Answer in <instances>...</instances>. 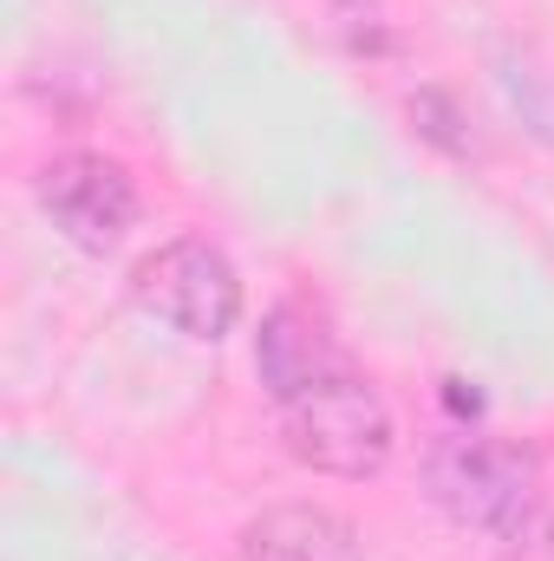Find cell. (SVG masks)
Instances as JSON below:
<instances>
[{
  "mask_svg": "<svg viewBox=\"0 0 554 561\" xmlns=\"http://www.w3.org/2000/svg\"><path fill=\"white\" fill-rule=\"evenodd\" d=\"M242 561H366V536L326 503H268L242 529Z\"/></svg>",
  "mask_w": 554,
  "mask_h": 561,
  "instance_id": "6",
  "label": "cell"
},
{
  "mask_svg": "<svg viewBox=\"0 0 554 561\" xmlns=\"http://www.w3.org/2000/svg\"><path fill=\"white\" fill-rule=\"evenodd\" d=\"M33 196H39L46 222L72 249H85V255H112L131 236V222H138V183L105 150H66V157H53L33 176Z\"/></svg>",
  "mask_w": 554,
  "mask_h": 561,
  "instance_id": "4",
  "label": "cell"
},
{
  "mask_svg": "<svg viewBox=\"0 0 554 561\" xmlns=\"http://www.w3.org/2000/svg\"><path fill=\"white\" fill-rule=\"evenodd\" d=\"M333 26L346 33L353 53H385L392 46V20H385V0H326Z\"/></svg>",
  "mask_w": 554,
  "mask_h": 561,
  "instance_id": "9",
  "label": "cell"
},
{
  "mask_svg": "<svg viewBox=\"0 0 554 561\" xmlns=\"http://www.w3.org/2000/svg\"><path fill=\"white\" fill-rule=\"evenodd\" d=\"M424 490L430 503L476 536L496 542H529L542 529V470L529 450L489 437V431H450L424 457Z\"/></svg>",
  "mask_w": 554,
  "mask_h": 561,
  "instance_id": "1",
  "label": "cell"
},
{
  "mask_svg": "<svg viewBox=\"0 0 554 561\" xmlns=\"http://www.w3.org/2000/svg\"><path fill=\"white\" fill-rule=\"evenodd\" d=\"M280 437L293 450V463L339 477V483H366L392 463V412L379 399V386H366L359 373H333L313 392L280 405Z\"/></svg>",
  "mask_w": 554,
  "mask_h": 561,
  "instance_id": "2",
  "label": "cell"
},
{
  "mask_svg": "<svg viewBox=\"0 0 554 561\" xmlns=\"http://www.w3.org/2000/svg\"><path fill=\"white\" fill-rule=\"evenodd\" d=\"M405 112H412V131L430 150H443L450 163H483L489 157V144L476 131V118L463 112V99L457 92H443V85H417L412 99H405Z\"/></svg>",
  "mask_w": 554,
  "mask_h": 561,
  "instance_id": "7",
  "label": "cell"
},
{
  "mask_svg": "<svg viewBox=\"0 0 554 561\" xmlns=\"http://www.w3.org/2000/svg\"><path fill=\"white\" fill-rule=\"evenodd\" d=\"M496 85H503V99L516 105V118L554 150V72L535 66V53L503 46V53H496Z\"/></svg>",
  "mask_w": 554,
  "mask_h": 561,
  "instance_id": "8",
  "label": "cell"
},
{
  "mask_svg": "<svg viewBox=\"0 0 554 561\" xmlns=\"http://www.w3.org/2000/svg\"><path fill=\"white\" fill-rule=\"evenodd\" d=\"M131 294L143 313L176 327L183 340H229L242 320V275L203 236H170L131 268Z\"/></svg>",
  "mask_w": 554,
  "mask_h": 561,
  "instance_id": "3",
  "label": "cell"
},
{
  "mask_svg": "<svg viewBox=\"0 0 554 561\" xmlns=\"http://www.w3.org/2000/svg\"><path fill=\"white\" fill-rule=\"evenodd\" d=\"M255 373H262V386H268L275 405L313 392L320 379H333L339 373V346H333L326 320L313 307H300V300L268 307L262 313V333H255Z\"/></svg>",
  "mask_w": 554,
  "mask_h": 561,
  "instance_id": "5",
  "label": "cell"
}]
</instances>
